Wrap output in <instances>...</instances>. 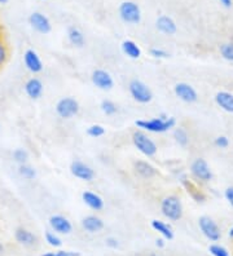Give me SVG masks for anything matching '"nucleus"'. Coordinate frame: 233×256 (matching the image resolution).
Instances as JSON below:
<instances>
[{
  "label": "nucleus",
  "instance_id": "9d476101",
  "mask_svg": "<svg viewBox=\"0 0 233 256\" xmlns=\"http://www.w3.org/2000/svg\"><path fill=\"white\" fill-rule=\"evenodd\" d=\"M174 94L179 100L186 104H194L198 100V94L194 90V87L190 86L189 83H185V82H180V83L175 84Z\"/></svg>",
  "mask_w": 233,
  "mask_h": 256
},
{
  "label": "nucleus",
  "instance_id": "412c9836",
  "mask_svg": "<svg viewBox=\"0 0 233 256\" xmlns=\"http://www.w3.org/2000/svg\"><path fill=\"white\" fill-rule=\"evenodd\" d=\"M134 170L137 175L143 178H152L158 174V170L146 160H136L134 163Z\"/></svg>",
  "mask_w": 233,
  "mask_h": 256
},
{
  "label": "nucleus",
  "instance_id": "393cba45",
  "mask_svg": "<svg viewBox=\"0 0 233 256\" xmlns=\"http://www.w3.org/2000/svg\"><path fill=\"white\" fill-rule=\"evenodd\" d=\"M68 39L69 42H70V44L77 48H82L84 44H86V39H84L83 32H82L79 28H74V26L68 28Z\"/></svg>",
  "mask_w": 233,
  "mask_h": 256
},
{
  "label": "nucleus",
  "instance_id": "0eeeda50",
  "mask_svg": "<svg viewBox=\"0 0 233 256\" xmlns=\"http://www.w3.org/2000/svg\"><path fill=\"white\" fill-rule=\"evenodd\" d=\"M119 17L128 25H137L141 21V10L135 2H123L118 8Z\"/></svg>",
  "mask_w": 233,
  "mask_h": 256
},
{
  "label": "nucleus",
  "instance_id": "a18cd8bd",
  "mask_svg": "<svg viewBox=\"0 0 233 256\" xmlns=\"http://www.w3.org/2000/svg\"><path fill=\"white\" fill-rule=\"evenodd\" d=\"M159 116V118H161V119H163V120H166V119H168V116H167V114H165V112H162L161 116Z\"/></svg>",
  "mask_w": 233,
  "mask_h": 256
},
{
  "label": "nucleus",
  "instance_id": "6e6552de",
  "mask_svg": "<svg viewBox=\"0 0 233 256\" xmlns=\"http://www.w3.org/2000/svg\"><path fill=\"white\" fill-rule=\"evenodd\" d=\"M128 91L136 102L139 104H149L153 100V92L148 84L139 79H134L128 84Z\"/></svg>",
  "mask_w": 233,
  "mask_h": 256
},
{
  "label": "nucleus",
  "instance_id": "f3484780",
  "mask_svg": "<svg viewBox=\"0 0 233 256\" xmlns=\"http://www.w3.org/2000/svg\"><path fill=\"white\" fill-rule=\"evenodd\" d=\"M81 225L84 230L87 232V233H91V234L99 233V232L104 229V222L96 215H88L83 218Z\"/></svg>",
  "mask_w": 233,
  "mask_h": 256
},
{
  "label": "nucleus",
  "instance_id": "e433bc0d",
  "mask_svg": "<svg viewBox=\"0 0 233 256\" xmlns=\"http://www.w3.org/2000/svg\"><path fill=\"white\" fill-rule=\"evenodd\" d=\"M105 246L109 247V248H112V250H115V248L119 247V240L115 237H108L105 240Z\"/></svg>",
  "mask_w": 233,
  "mask_h": 256
},
{
  "label": "nucleus",
  "instance_id": "49530a36",
  "mask_svg": "<svg viewBox=\"0 0 233 256\" xmlns=\"http://www.w3.org/2000/svg\"><path fill=\"white\" fill-rule=\"evenodd\" d=\"M10 0H0V4H7Z\"/></svg>",
  "mask_w": 233,
  "mask_h": 256
},
{
  "label": "nucleus",
  "instance_id": "ddd939ff",
  "mask_svg": "<svg viewBox=\"0 0 233 256\" xmlns=\"http://www.w3.org/2000/svg\"><path fill=\"white\" fill-rule=\"evenodd\" d=\"M48 222H50L51 229L55 233H57V234L66 236L70 234L73 232V224L64 215H52L50 220H48Z\"/></svg>",
  "mask_w": 233,
  "mask_h": 256
},
{
  "label": "nucleus",
  "instance_id": "f704fd0d",
  "mask_svg": "<svg viewBox=\"0 0 233 256\" xmlns=\"http://www.w3.org/2000/svg\"><path fill=\"white\" fill-rule=\"evenodd\" d=\"M214 145L219 149H227L229 146V138L227 136H224V134H220L214 140Z\"/></svg>",
  "mask_w": 233,
  "mask_h": 256
},
{
  "label": "nucleus",
  "instance_id": "aec40b11",
  "mask_svg": "<svg viewBox=\"0 0 233 256\" xmlns=\"http://www.w3.org/2000/svg\"><path fill=\"white\" fill-rule=\"evenodd\" d=\"M155 28L159 32L165 35H174L177 30L176 22L170 16H159L155 21Z\"/></svg>",
  "mask_w": 233,
  "mask_h": 256
},
{
  "label": "nucleus",
  "instance_id": "5701e85b",
  "mask_svg": "<svg viewBox=\"0 0 233 256\" xmlns=\"http://www.w3.org/2000/svg\"><path fill=\"white\" fill-rule=\"evenodd\" d=\"M150 225H152L153 230L158 233L159 237H163L166 240H171L174 238V230H172V228H171L167 222L155 219L152 220Z\"/></svg>",
  "mask_w": 233,
  "mask_h": 256
},
{
  "label": "nucleus",
  "instance_id": "a19ab883",
  "mask_svg": "<svg viewBox=\"0 0 233 256\" xmlns=\"http://www.w3.org/2000/svg\"><path fill=\"white\" fill-rule=\"evenodd\" d=\"M219 3H220L224 8H232L233 6L232 0H219Z\"/></svg>",
  "mask_w": 233,
  "mask_h": 256
},
{
  "label": "nucleus",
  "instance_id": "39448f33",
  "mask_svg": "<svg viewBox=\"0 0 233 256\" xmlns=\"http://www.w3.org/2000/svg\"><path fill=\"white\" fill-rule=\"evenodd\" d=\"M198 228L201 230L202 236L206 238L207 240L215 244L217 240H220L221 238V229L220 226L217 225V222H215L212 218L210 216H201L198 219Z\"/></svg>",
  "mask_w": 233,
  "mask_h": 256
},
{
  "label": "nucleus",
  "instance_id": "1a4fd4ad",
  "mask_svg": "<svg viewBox=\"0 0 233 256\" xmlns=\"http://www.w3.org/2000/svg\"><path fill=\"white\" fill-rule=\"evenodd\" d=\"M79 102L75 100L74 97L68 96L62 97L61 100L56 104V112L57 116L62 119H72L79 112Z\"/></svg>",
  "mask_w": 233,
  "mask_h": 256
},
{
  "label": "nucleus",
  "instance_id": "bb28decb",
  "mask_svg": "<svg viewBox=\"0 0 233 256\" xmlns=\"http://www.w3.org/2000/svg\"><path fill=\"white\" fill-rule=\"evenodd\" d=\"M44 240H46L47 244L53 248H60L62 246V240L60 238V234L55 233L53 230H47L44 233Z\"/></svg>",
  "mask_w": 233,
  "mask_h": 256
},
{
  "label": "nucleus",
  "instance_id": "ea45409f",
  "mask_svg": "<svg viewBox=\"0 0 233 256\" xmlns=\"http://www.w3.org/2000/svg\"><path fill=\"white\" fill-rule=\"evenodd\" d=\"M155 246L158 247V248H163L166 246V240L163 237H159L155 240Z\"/></svg>",
  "mask_w": 233,
  "mask_h": 256
},
{
  "label": "nucleus",
  "instance_id": "7c9ffc66",
  "mask_svg": "<svg viewBox=\"0 0 233 256\" xmlns=\"http://www.w3.org/2000/svg\"><path fill=\"white\" fill-rule=\"evenodd\" d=\"M101 112L105 114V116H114L115 112H118V108H117V104L112 100H103L101 101Z\"/></svg>",
  "mask_w": 233,
  "mask_h": 256
},
{
  "label": "nucleus",
  "instance_id": "473e14b6",
  "mask_svg": "<svg viewBox=\"0 0 233 256\" xmlns=\"http://www.w3.org/2000/svg\"><path fill=\"white\" fill-rule=\"evenodd\" d=\"M208 252L211 254V256H230L227 247H224L223 244H216V242L210 244V247H208Z\"/></svg>",
  "mask_w": 233,
  "mask_h": 256
},
{
  "label": "nucleus",
  "instance_id": "79ce46f5",
  "mask_svg": "<svg viewBox=\"0 0 233 256\" xmlns=\"http://www.w3.org/2000/svg\"><path fill=\"white\" fill-rule=\"evenodd\" d=\"M227 236H228V238H229L230 240H233V226H230V228L228 229Z\"/></svg>",
  "mask_w": 233,
  "mask_h": 256
},
{
  "label": "nucleus",
  "instance_id": "c85d7f7f",
  "mask_svg": "<svg viewBox=\"0 0 233 256\" xmlns=\"http://www.w3.org/2000/svg\"><path fill=\"white\" fill-rule=\"evenodd\" d=\"M19 174L20 176H22L26 180H33L37 176V171H35L34 167H31L30 164L25 163V164L19 166Z\"/></svg>",
  "mask_w": 233,
  "mask_h": 256
},
{
  "label": "nucleus",
  "instance_id": "c9c22d12",
  "mask_svg": "<svg viewBox=\"0 0 233 256\" xmlns=\"http://www.w3.org/2000/svg\"><path fill=\"white\" fill-rule=\"evenodd\" d=\"M150 56L154 57V58L162 60L168 58V57H170V54L166 52L165 50H161V48H152V50H150Z\"/></svg>",
  "mask_w": 233,
  "mask_h": 256
},
{
  "label": "nucleus",
  "instance_id": "b1692460",
  "mask_svg": "<svg viewBox=\"0 0 233 256\" xmlns=\"http://www.w3.org/2000/svg\"><path fill=\"white\" fill-rule=\"evenodd\" d=\"M121 47H122V52H123L128 58L137 60L141 57V48H140L134 40H130V39L123 40Z\"/></svg>",
  "mask_w": 233,
  "mask_h": 256
},
{
  "label": "nucleus",
  "instance_id": "6ab92c4d",
  "mask_svg": "<svg viewBox=\"0 0 233 256\" xmlns=\"http://www.w3.org/2000/svg\"><path fill=\"white\" fill-rule=\"evenodd\" d=\"M82 200L87 207L93 211H101L104 208V200L99 194L91 190H84L82 193Z\"/></svg>",
  "mask_w": 233,
  "mask_h": 256
},
{
  "label": "nucleus",
  "instance_id": "4c0bfd02",
  "mask_svg": "<svg viewBox=\"0 0 233 256\" xmlns=\"http://www.w3.org/2000/svg\"><path fill=\"white\" fill-rule=\"evenodd\" d=\"M224 198L229 203V206L233 208V186H228L225 190H224Z\"/></svg>",
  "mask_w": 233,
  "mask_h": 256
},
{
  "label": "nucleus",
  "instance_id": "9b49d317",
  "mask_svg": "<svg viewBox=\"0 0 233 256\" xmlns=\"http://www.w3.org/2000/svg\"><path fill=\"white\" fill-rule=\"evenodd\" d=\"M91 80H92L93 86L101 91H109L114 87V80L113 76L109 74L106 70L103 69H96L91 75Z\"/></svg>",
  "mask_w": 233,
  "mask_h": 256
},
{
  "label": "nucleus",
  "instance_id": "2eb2a0df",
  "mask_svg": "<svg viewBox=\"0 0 233 256\" xmlns=\"http://www.w3.org/2000/svg\"><path fill=\"white\" fill-rule=\"evenodd\" d=\"M24 64H25L26 69L33 74L43 72V62H42L41 57L37 54V50H28L24 54Z\"/></svg>",
  "mask_w": 233,
  "mask_h": 256
},
{
  "label": "nucleus",
  "instance_id": "f8f14e48",
  "mask_svg": "<svg viewBox=\"0 0 233 256\" xmlns=\"http://www.w3.org/2000/svg\"><path fill=\"white\" fill-rule=\"evenodd\" d=\"M70 172H72V175L74 178H79L82 182H90L95 178V171L91 168L90 166L81 162V160H74L70 164Z\"/></svg>",
  "mask_w": 233,
  "mask_h": 256
},
{
  "label": "nucleus",
  "instance_id": "72a5a7b5",
  "mask_svg": "<svg viewBox=\"0 0 233 256\" xmlns=\"http://www.w3.org/2000/svg\"><path fill=\"white\" fill-rule=\"evenodd\" d=\"M87 134L90 138H97L105 134V128L101 124H92L87 128Z\"/></svg>",
  "mask_w": 233,
  "mask_h": 256
},
{
  "label": "nucleus",
  "instance_id": "4be33fe9",
  "mask_svg": "<svg viewBox=\"0 0 233 256\" xmlns=\"http://www.w3.org/2000/svg\"><path fill=\"white\" fill-rule=\"evenodd\" d=\"M43 91H44V87L41 79L31 78L25 83L26 94H28L30 98H33V100H38L39 97H42Z\"/></svg>",
  "mask_w": 233,
  "mask_h": 256
},
{
  "label": "nucleus",
  "instance_id": "dca6fc26",
  "mask_svg": "<svg viewBox=\"0 0 233 256\" xmlns=\"http://www.w3.org/2000/svg\"><path fill=\"white\" fill-rule=\"evenodd\" d=\"M215 104L223 112L233 114V94L229 91H219L214 97Z\"/></svg>",
  "mask_w": 233,
  "mask_h": 256
},
{
  "label": "nucleus",
  "instance_id": "20e7f679",
  "mask_svg": "<svg viewBox=\"0 0 233 256\" xmlns=\"http://www.w3.org/2000/svg\"><path fill=\"white\" fill-rule=\"evenodd\" d=\"M132 142L140 153L145 156H153L158 152V146L145 131L137 130L132 134Z\"/></svg>",
  "mask_w": 233,
  "mask_h": 256
},
{
  "label": "nucleus",
  "instance_id": "a878e982",
  "mask_svg": "<svg viewBox=\"0 0 233 256\" xmlns=\"http://www.w3.org/2000/svg\"><path fill=\"white\" fill-rule=\"evenodd\" d=\"M172 136H174L176 144H179L180 146L184 148L189 144V134H188V132L183 127L175 128L174 132H172Z\"/></svg>",
  "mask_w": 233,
  "mask_h": 256
},
{
  "label": "nucleus",
  "instance_id": "f257e3e1",
  "mask_svg": "<svg viewBox=\"0 0 233 256\" xmlns=\"http://www.w3.org/2000/svg\"><path fill=\"white\" fill-rule=\"evenodd\" d=\"M136 127L141 131L150 132V134H163L167 132L176 126V119L174 116H168V119L163 120L159 116L152 119H139L135 122Z\"/></svg>",
  "mask_w": 233,
  "mask_h": 256
},
{
  "label": "nucleus",
  "instance_id": "58836bf2",
  "mask_svg": "<svg viewBox=\"0 0 233 256\" xmlns=\"http://www.w3.org/2000/svg\"><path fill=\"white\" fill-rule=\"evenodd\" d=\"M57 256H81L79 252H75V251H69V250H57L56 251Z\"/></svg>",
  "mask_w": 233,
  "mask_h": 256
},
{
  "label": "nucleus",
  "instance_id": "4468645a",
  "mask_svg": "<svg viewBox=\"0 0 233 256\" xmlns=\"http://www.w3.org/2000/svg\"><path fill=\"white\" fill-rule=\"evenodd\" d=\"M29 22H30L31 28L39 34H48L52 30L50 18L41 12L31 13L30 17H29Z\"/></svg>",
  "mask_w": 233,
  "mask_h": 256
},
{
  "label": "nucleus",
  "instance_id": "37998d69",
  "mask_svg": "<svg viewBox=\"0 0 233 256\" xmlns=\"http://www.w3.org/2000/svg\"><path fill=\"white\" fill-rule=\"evenodd\" d=\"M42 256H57L56 251H50V252H44Z\"/></svg>",
  "mask_w": 233,
  "mask_h": 256
},
{
  "label": "nucleus",
  "instance_id": "423d86ee",
  "mask_svg": "<svg viewBox=\"0 0 233 256\" xmlns=\"http://www.w3.org/2000/svg\"><path fill=\"white\" fill-rule=\"evenodd\" d=\"M179 182L181 184V186L186 190V193L189 194V197L192 198L196 203H205L207 200V196L202 188L199 186L198 182H196L193 178H190L186 174H180L179 175Z\"/></svg>",
  "mask_w": 233,
  "mask_h": 256
},
{
  "label": "nucleus",
  "instance_id": "c756f323",
  "mask_svg": "<svg viewBox=\"0 0 233 256\" xmlns=\"http://www.w3.org/2000/svg\"><path fill=\"white\" fill-rule=\"evenodd\" d=\"M12 158L16 163H19V166L25 164L29 160V153L25 149H22V148H17V149L13 150Z\"/></svg>",
  "mask_w": 233,
  "mask_h": 256
},
{
  "label": "nucleus",
  "instance_id": "a211bd4d",
  "mask_svg": "<svg viewBox=\"0 0 233 256\" xmlns=\"http://www.w3.org/2000/svg\"><path fill=\"white\" fill-rule=\"evenodd\" d=\"M15 240L19 242L20 244L25 247H33L37 244L38 237L31 230L26 228H17L15 232Z\"/></svg>",
  "mask_w": 233,
  "mask_h": 256
},
{
  "label": "nucleus",
  "instance_id": "7ed1b4c3",
  "mask_svg": "<svg viewBox=\"0 0 233 256\" xmlns=\"http://www.w3.org/2000/svg\"><path fill=\"white\" fill-rule=\"evenodd\" d=\"M189 172L192 178L198 184H208L214 178L211 168L206 160L203 158H196L190 163Z\"/></svg>",
  "mask_w": 233,
  "mask_h": 256
},
{
  "label": "nucleus",
  "instance_id": "2f4dec72",
  "mask_svg": "<svg viewBox=\"0 0 233 256\" xmlns=\"http://www.w3.org/2000/svg\"><path fill=\"white\" fill-rule=\"evenodd\" d=\"M219 50H220V56L224 60L233 62V42H227V43L221 44Z\"/></svg>",
  "mask_w": 233,
  "mask_h": 256
},
{
  "label": "nucleus",
  "instance_id": "cd10ccee",
  "mask_svg": "<svg viewBox=\"0 0 233 256\" xmlns=\"http://www.w3.org/2000/svg\"><path fill=\"white\" fill-rule=\"evenodd\" d=\"M10 58V48L7 46L4 38L0 35V69H3Z\"/></svg>",
  "mask_w": 233,
  "mask_h": 256
},
{
  "label": "nucleus",
  "instance_id": "de8ad7c7",
  "mask_svg": "<svg viewBox=\"0 0 233 256\" xmlns=\"http://www.w3.org/2000/svg\"><path fill=\"white\" fill-rule=\"evenodd\" d=\"M152 256H159V255H152Z\"/></svg>",
  "mask_w": 233,
  "mask_h": 256
},
{
  "label": "nucleus",
  "instance_id": "c03bdc74",
  "mask_svg": "<svg viewBox=\"0 0 233 256\" xmlns=\"http://www.w3.org/2000/svg\"><path fill=\"white\" fill-rule=\"evenodd\" d=\"M4 251H6V247H4L3 242H2V240H0V256L3 255V254H4Z\"/></svg>",
  "mask_w": 233,
  "mask_h": 256
},
{
  "label": "nucleus",
  "instance_id": "f03ea898",
  "mask_svg": "<svg viewBox=\"0 0 233 256\" xmlns=\"http://www.w3.org/2000/svg\"><path fill=\"white\" fill-rule=\"evenodd\" d=\"M161 212L166 219L170 222H179L183 218L184 208L183 203L179 196L176 194H170L162 198L161 200Z\"/></svg>",
  "mask_w": 233,
  "mask_h": 256
}]
</instances>
